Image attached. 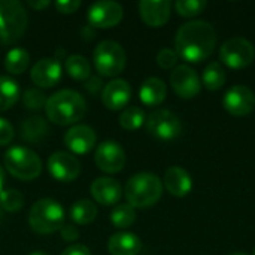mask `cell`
<instances>
[{"label": "cell", "instance_id": "obj_32", "mask_svg": "<svg viewBox=\"0 0 255 255\" xmlns=\"http://www.w3.org/2000/svg\"><path fill=\"white\" fill-rule=\"evenodd\" d=\"M208 3L205 0H179L175 3V9L181 16L193 18L205 10Z\"/></svg>", "mask_w": 255, "mask_h": 255}, {"label": "cell", "instance_id": "obj_5", "mask_svg": "<svg viewBox=\"0 0 255 255\" xmlns=\"http://www.w3.org/2000/svg\"><path fill=\"white\" fill-rule=\"evenodd\" d=\"M27 12L16 0H0V45L21 39L27 28Z\"/></svg>", "mask_w": 255, "mask_h": 255}, {"label": "cell", "instance_id": "obj_13", "mask_svg": "<svg viewBox=\"0 0 255 255\" xmlns=\"http://www.w3.org/2000/svg\"><path fill=\"white\" fill-rule=\"evenodd\" d=\"M170 84L173 91L181 99H193L200 93L202 88L197 72L187 64H181L173 69L170 75Z\"/></svg>", "mask_w": 255, "mask_h": 255}, {"label": "cell", "instance_id": "obj_38", "mask_svg": "<svg viewBox=\"0 0 255 255\" xmlns=\"http://www.w3.org/2000/svg\"><path fill=\"white\" fill-rule=\"evenodd\" d=\"M60 233H61V238L66 242H73V241H76L79 238V230L75 226H63Z\"/></svg>", "mask_w": 255, "mask_h": 255}, {"label": "cell", "instance_id": "obj_2", "mask_svg": "<svg viewBox=\"0 0 255 255\" xmlns=\"http://www.w3.org/2000/svg\"><path fill=\"white\" fill-rule=\"evenodd\" d=\"M87 111L84 97L73 90H60L54 93L45 105L46 117L58 126H70L78 123Z\"/></svg>", "mask_w": 255, "mask_h": 255}, {"label": "cell", "instance_id": "obj_7", "mask_svg": "<svg viewBox=\"0 0 255 255\" xmlns=\"http://www.w3.org/2000/svg\"><path fill=\"white\" fill-rule=\"evenodd\" d=\"M94 66L102 76L114 78L126 67V51L115 40H102L93 54Z\"/></svg>", "mask_w": 255, "mask_h": 255}, {"label": "cell", "instance_id": "obj_12", "mask_svg": "<svg viewBox=\"0 0 255 255\" xmlns=\"http://www.w3.org/2000/svg\"><path fill=\"white\" fill-rule=\"evenodd\" d=\"M224 109L233 117H245L255 108L254 91L245 85H233L223 97Z\"/></svg>", "mask_w": 255, "mask_h": 255}, {"label": "cell", "instance_id": "obj_23", "mask_svg": "<svg viewBox=\"0 0 255 255\" xmlns=\"http://www.w3.org/2000/svg\"><path fill=\"white\" fill-rule=\"evenodd\" d=\"M97 217V208L91 200L81 199L75 202L70 208V218L75 224L87 226L91 224Z\"/></svg>", "mask_w": 255, "mask_h": 255}, {"label": "cell", "instance_id": "obj_30", "mask_svg": "<svg viewBox=\"0 0 255 255\" xmlns=\"http://www.w3.org/2000/svg\"><path fill=\"white\" fill-rule=\"evenodd\" d=\"M136 221V211L133 206L127 205H118L114 208L111 214V223L117 229H127Z\"/></svg>", "mask_w": 255, "mask_h": 255}, {"label": "cell", "instance_id": "obj_3", "mask_svg": "<svg viewBox=\"0 0 255 255\" xmlns=\"http://www.w3.org/2000/svg\"><path fill=\"white\" fill-rule=\"evenodd\" d=\"M126 199L134 209L154 206L163 194V184L154 173L142 172L131 176L124 190Z\"/></svg>", "mask_w": 255, "mask_h": 255}, {"label": "cell", "instance_id": "obj_35", "mask_svg": "<svg viewBox=\"0 0 255 255\" xmlns=\"http://www.w3.org/2000/svg\"><path fill=\"white\" fill-rule=\"evenodd\" d=\"M13 127L12 124L6 120L0 117V146H4L7 143L12 142L13 139Z\"/></svg>", "mask_w": 255, "mask_h": 255}, {"label": "cell", "instance_id": "obj_10", "mask_svg": "<svg viewBox=\"0 0 255 255\" xmlns=\"http://www.w3.org/2000/svg\"><path fill=\"white\" fill-rule=\"evenodd\" d=\"M123 6L112 0H100L90 6L87 18L96 28H111L123 19Z\"/></svg>", "mask_w": 255, "mask_h": 255}, {"label": "cell", "instance_id": "obj_17", "mask_svg": "<svg viewBox=\"0 0 255 255\" xmlns=\"http://www.w3.org/2000/svg\"><path fill=\"white\" fill-rule=\"evenodd\" d=\"M131 97V87L126 79H112L102 90V102L111 111L126 108Z\"/></svg>", "mask_w": 255, "mask_h": 255}, {"label": "cell", "instance_id": "obj_36", "mask_svg": "<svg viewBox=\"0 0 255 255\" xmlns=\"http://www.w3.org/2000/svg\"><path fill=\"white\" fill-rule=\"evenodd\" d=\"M81 1L78 0H58L55 1V7L61 13H73L79 9Z\"/></svg>", "mask_w": 255, "mask_h": 255}, {"label": "cell", "instance_id": "obj_44", "mask_svg": "<svg viewBox=\"0 0 255 255\" xmlns=\"http://www.w3.org/2000/svg\"><path fill=\"white\" fill-rule=\"evenodd\" d=\"M1 215H3V214H1V208H0V221H1Z\"/></svg>", "mask_w": 255, "mask_h": 255}, {"label": "cell", "instance_id": "obj_15", "mask_svg": "<svg viewBox=\"0 0 255 255\" xmlns=\"http://www.w3.org/2000/svg\"><path fill=\"white\" fill-rule=\"evenodd\" d=\"M97 134L96 131L87 124H78L70 127L64 134L66 146L78 155L88 154L96 146Z\"/></svg>", "mask_w": 255, "mask_h": 255}, {"label": "cell", "instance_id": "obj_31", "mask_svg": "<svg viewBox=\"0 0 255 255\" xmlns=\"http://www.w3.org/2000/svg\"><path fill=\"white\" fill-rule=\"evenodd\" d=\"M24 206V196L18 190H3L0 193V208L6 212H18Z\"/></svg>", "mask_w": 255, "mask_h": 255}, {"label": "cell", "instance_id": "obj_37", "mask_svg": "<svg viewBox=\"0 0 255 255\" xmlns=\"http://www.w3.org/2000/svg\"><path fill=\"white\" fill-rule=\"evenodd\" d=\"M102 87H103V82H102V79L100 78H96V76H90L87 81H85V84H84V88L90 93V94H97L100 90H102Z\"/></svg>", "mask_w": 255, "mask_h": 255}, {"label": "cell", "instance_id": "obj_19", "mask_svg": "<svg viewBox=\"0 0 255 255\" xmlns=\"http://www.w3.org/2000/svg\"><path fill=\"white\" fill-rule=\"evenodd\" d=\"M90 191H91L93 199L103 206L117 205L123 196L121 184L114 178H105V176L94 179Z\"/></svg>", "mask_w": 255, "mask_h": 255}, {"label": "cell", "instance_id": "obj_45", "mask_svg": "<svg viewBox=\"0 0 255 255\" xmlns=\"http://www.w3.org/2000/svg\"><path fill=\"white\" fill-rule=\"evenodd\" d=\"M253 255H255V248H254V251H253Z\"/></svg>", "mask_w": 255, "mask_h": 255}, {"label": "cell", "instance_id": "obj_40", "mask_svg": "<svg viewBox=\"0 0 255 255\" xmlns=\"http://www.w3.org/2000/svg\"><path fill=\"white\" fill-rule=\"evenodd\" d=\"M27 4H28L30 7L36 9V10H42V9L48 7V6L51 4V1H49V0H42V1H33V0H28V1H27Z\"/></svg>", "mask_w": 255, "mask_h": 255}, {"label": "cell", "instance_id": "obj_42", "mask_svg": "<svg viewBox=\"0 0 255 255\" xmlns=\"http://www.w3.org/2000/svg\"><path fill=\"white\" fill-rule=\"evenodd\" d=\"M30 255H48V254H45V253H42V251H34V253H31Z\"/></svg>", "mask_w": 255, "mask_h": 255}, {"label": "cell", "instance_id": "obj_43", "mask_svg": "<svg viewBox=\"0 0 255 255\" xmlns=\"http://www.w3.org/2000/svg\"><path fill=\"white\" fill-rule=\"evenodd\" d=\"M232 255H247V254H244V253H235V254H232Z\"/></svg>", "mask_w": 255, "mask_h": 255}, {"label": "cell", "instance_id": "obj_41", "mask_svg": "<svg viewBox=\"0 0 255 255\" xmlns=\"http://www.w3.org/2000/svg\"><path fill=\"white\" fill-rule=\"evenodd\" d=\"M3 185H4V172L3 167L0 166V193L3 191Z\"/></svg>", "mask_w": 255, "mask_h": 255}, {"label": "cell", "instance_id": "obj_4", "mask_svg": "<svg viewBox=\"0 0 255 255\" xmlns=\"http://www.w3.org/2000/svg\"><path fill=\"white\" fill-rule=\"evenodd\" d=\"M28 224L37 235H52L64 226V209L57 200L40 199L30 209Z\"/></svg>", "mask_w": 255, "mask_h": 255}, {"label": "cell", "instance_id": "obj_34", "mask_svg": "<svg viewBox=\"0 0 255 255\" xmlns=\"http://www.w3.org/2000/svg\"><path fill=\"white\" fill-rule=\"evenodd\" d=\"M178 54L173 49L164 48L157 54V64L163 69H172L173 66H176L178 63Z\"/></svg>", "mask_w": 255, "mask_h": 255}, {"label": "cell", "instance_id": "obj_26", "mask_svg": "<svg viewBox=\"0 0 255 255\" xmlns=\"http://www.w3.org/2000/svg\"><path fill=\"white\" fill-rule=\"evenodd\" d=\"M30 63V55L24 48H12L4 57V67L12 75H21L25 72Z\"/></svg>", "mask_w": 255, "mask_h": 255}, {"label": "cell", "instance_id": "obj_8", "mask_svg": "<svg viewBox=\"0 0 255 255\" xmlns=\"http://www.w3.org/2000/svg\"><path fill=\"white\" fill-rule=\"evenodd\" d=\"M220 58L230 69H244L254 61V45L245 37H232L221 45Z\"/></svg>", "mask_w": 255, "mask_h": 255}, {"label": "cell", "instance_id": "obj_21", "mask_svg": "<svg viewBox=\"0 0 255 255\" xmlns=\"http://www.w3.org/2000/svg\"><path fill=\"white\" fill-rule=\"evenodd\" d=\"M142 250L140 239L128 232L117 233L111 236L108 242V251L111 255H137Z\"/></svg>", "mask_w": 255, "mask_h": 255}, {"label": "cell", "instance_id": "obj_20", "mask_svg": "<svg viewBox=\"0 0 255 255\" xmlns=\"http://www.w3.org/2000/svg\"><path fill=\"white\" fill-rule=\"evenodd\" d=\"M164 187L172 196L185 197L193 190V179L185 169L173 166L169 167L164 173Z\"/></svg>", "mask_w": 255, "mask_h": 255}, {"label": "cell", "instance_id": "obj_33", "mask_svg": "<svg viewBox=\"0 0 255 255\" xmlns=\"http://www.w3.org/2000/svg\"><path fill=\"white\" fill-rule=\"evenodd\" d=\"M46 100L48 99L45 97V94L37 88H28L22 94V102H24L25 108L30 111H39V109L45 108Z\"/></svg>", "mask_w": 255, "mask_h": 255}, {"label": "cell", "instance_id": "obj_11", "mask_svg": "<svg viewBox=\"0 0 255 255\" xmlns=\"http://www.w3.org/2000/svg\"><path fill=\"white\" fill-rule=\"evenodd\" d=\"M94 161L102 172L118 173L126 166L124 148L115 140H105L97 146L94 154Z\"/></svg>", "mask_w": 255, "mask_h": 255}, {"label": "cell", "instance_id": "obj_18", "mask_svg": "<svg viewBox=\"0 0 255 255\" xmlns=\"http://www.w3.org/2000/svg\"><path fill=\"white\" fill-rule=\"evenodd\" d=\"M172 12L169 0H142L139 3V13L143 22L149 27H163Z\"/></svg>", "mask_w": 255, "mask_h": 255}, {"label": "cell", "instance_id": "obj_29", "mask_svg": "<svg viewBox=\"0 0 255 255\" xmlns=\"http://www.w3.org/2000/svg\"><path fill=\"white\" fill-rule=\"evenodd\" d=\"M145 121H146V115H145L143 109H140L137 106H128L120 115V126L128 131H134V130L140 128Z\"/></svg>", "mask_w": 255, "mask_h": 255}, {"label": "cell", "instance_id": "obj_28", "mask_svg": "<svg viewBox=\"0 0 255 255\" xmlns=\"http://www.w3.org/2000/svg\"><path fill=\"white\" fill-rule=\"evenodd\" d=\"M202 81L208 90H211V91L220 90L226 84V72H224L223 66L218 61L209 63L203 70Z\"/></svg>", "mask_w": 255, "mask_h": 255}, {"label": "cell", "instance_id": "obj_22", "mask_svg": "<svg viewBox=\"0 0 255 255\" xmlns=\"http://www.w3.org/2000/svg\"><path fill=\"white\" fill-rule=\"evenodd\" d=\"M167 94L164 81L160 78H148L142 82L139 90V97L146 106H158Z\"/></svg>", "mask_w": 255, "mask_h": 255}, {"label": "cell", "instance_id": "obj_39", "mask_svg": "<svg viewBox=\"0 0 255 255\" xmlns=\"http://www.w3.org/2000/svg\"><path fill=\"white\" fill-rule=\"evenodd\" d=\"M61 255H91V251H90L88 247L76 244V245L67 247V248L61 253Z\"/></svg>", "mask_w": 255, "mask_h": 255}, {"label": "cell", "instance_id": "obj_16", "mask_svg": "<svg viewBox=\"0 0 255 255\" xmlns=\"http://www.w3.org/2000/svg\"><path fill=\"white\" fill-rule=\"evenodd\" d=\"M63 69L57 58H40L31 67V81L36 87L40 88H51L58 84L61 79Z\"/></svg>", "mask_w": 255, "mask_h": 255}, {"label": "cell", "instance_id": "obj_6", "mask_svg": "<svg viewBox=\"0 0 255 255\" xmlns=\"http://www.w3.org/2000/svg\"><path fill=\"white\" fill-rule=\"evenodd\" d=\"M4 167L16 179L33 181L42 172V161L34 151L25 146H12L4 154Z\"/></svg>", "mask_w": 255, "mask_h": 255}, {"label": "cell", "instance_id": "obj_25", "mask_svg": "<svg viewBox=\"0 0 255 255\" xmlns=\"http://www.w3.org/2000/svg\"><path fill=\"white\" fill-rule=\"evenodd\" d=\"M22 133V139L28 140V142H39L42 137H45L49 131V127L46 124V121L42 117H30L25 123H22L21 127Z\"/></svg>", "mask_w": 255, "mask_h": 255}, {"label": "cell", "instance_id": "obj_27", "mask_svg": "<svg viewBox=\"0 0 255 255\" xmlns=\"http://www.w3.org/2000/svg\"><path fill=\"white\" fill-rule=\"evenodd\" d=\"M66 72L76 81H87L91 76V66L82 55H69L64 63Z\"/></svg>", "mask_w": 255, "mask_h": 255}, {"label": "cell", "instance_id": "obj_1", "mask_svg": "<svg viewBox=\"0 0 255 255\" xmlns=\"http://www.w3.org/2000/svg\"><path fill=\"white\" fill-rule=\"evenodd\" d=\"M217 31L212 24L203 19L182 24L175 39L178 57L190 63H200L206 60L214 52Z\"/></svg>", "mask_w": 255, "mask_h": 255}, {"label": "cell", "instance_id": "obj_14", "mask_svg": "<svg viewBox=\"0 0 255 255\" xmlns=\"http://www.w3.org/2000/svg\"><path fill=\"white\" fill-rule=\"evenodd\" d=\"M48 170L51 176L60 182H72L81 173V164L69 152L57 151L48 160Z\"/></svg>", "mask_w": 255, "mask_h": 255}, {"label": "cell", "instance_id": "obj_9", "mask_svg": "<svg viewBox=\"0 0 255 255\" xmlns=\"http://www.w3.org/2000/svg\"><path fill=\"white\" fill-rule=\"evenodd\" d=\"M146 130L160 140H173L182 131V123L176 114L167 109H157L146 118Z\"/></svg>", "mask_w": 255, "mask_h": 255}, {"label": "cell", "instance_id": "obj_24", "mask_svg": "<svg viewBox=\"0 0 255 255\" xmlns=\"http://www.w3.org/2000/svg\"><path fill=\"white\" fill-rule=\"evenodd\" d=\"M19 87L10 76H0V112L10 109L19 99Z\"/></svg>", "mask_w": 255, "mask_h": 255}]
</instances>
